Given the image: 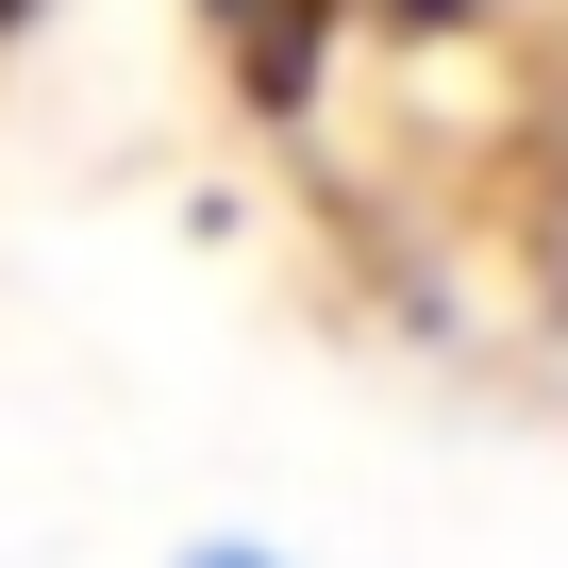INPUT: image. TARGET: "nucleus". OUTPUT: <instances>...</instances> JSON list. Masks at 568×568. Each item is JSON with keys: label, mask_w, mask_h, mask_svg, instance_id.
Wrapping results in <instances>:
<instances>
[{"label": "nucleus", "mask_w": 568, "mask_h": 568, "mask_svg": "<svg viewBox=\"0 0 568 568\" xmlns=\"http://www.w3.org/2000/svg\"><path fill=\"white\" fill-rule=\"evenodd\" d=\"M168 568H284V551H267V535H184Z\"/></svg>", "instance_id": "obj_1"}]
</instances>
